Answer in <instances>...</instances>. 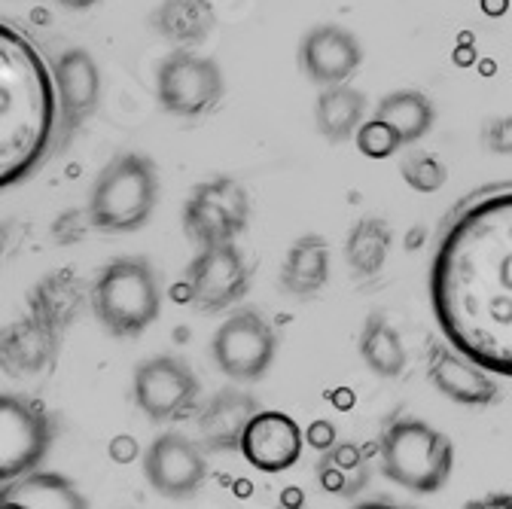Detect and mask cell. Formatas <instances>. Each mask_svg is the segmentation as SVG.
<instances>
[{
  "label": "cell",
  "instance_id": "cell-1",
  "mask_svg": "<svg viewBox=\"0 0 512 509\" xmlns=\"http://www.w3.org/2000/svg\"><path fill=\"white\" fill-rule=\"evenodd\" d=\"M430 305L448 345L512 378V189L448 223L430 266Z\"/></svg>",
  "mask_w": 512,
  "mask_h": 509
},
{
  "label": "cell",
  "instance_id": "cell-2",
  "mask_svg": "<svg viewBox=\"0 0 512 509\" xmlns=\"http://www.w3.org/2000/svg\"><path fill=\"white\" fill-rule=\"evenodd\" d=\"M58 125L52 68L19 28L0 22V193L46 162Z\"/></svg>",
  "mask_w": 512,
  "mask_h": 509
},
{
  "label": "cell",
  "instance_id": "cell-3",
  "mask_svg": "<svg viewBox=\"0 0 512 509\" xmlns=\"http://www.w3.org/2000/svg\"><path fill=\"white\" fill-rule=\"evenodd\" d=\"M92 308L101 327L119 339H138L162 314V287L144 257H119L92 284Z\"/></svg>",
  "mask_w": 512,
  "mask_h": 509
},
{
  "label": "cell",
  "instance_id": "cell-4",
  "mask_svg": "<svg viewBox=\"0 0 512 509\" xmlns=\"http://www.w3.org/2000/svg\"><path fill=\"white\" fill-rule=\"evenodd\" d=\"M159 205V171L141 153L116 156L95 180L86 217L101 232H138Z\"/></svg>",
  "mask_w": 512,
  "mask_h": 509
},
{
  "label": "cell",
  "instance_id": "cell-5",
  "mask_svg": "<svg viewBox=\"0 0 512 509\" xmlns=\"http://www.w3.org/2000/svg\"><path fill=\"white\" fill-rule=\"evenodd\" d=\"M381 473L415 494H436L455 467V445L418 418H400L381 433Z\"/></svg>",
  "mask_w": 512,
  "mask_h": 509
},
{
  "label": "cell",
  "instance_id": "cell-6",
  "mask_svg": "<svg viewBox=\"0 0 512 509\" xmlns=\"http://www.w3.org/2000/svg\"><path fill=\"white\" fill-rule=\"evenodd\" d=\"M278 354V333L266 321L263 311L241 308L217 327L211 339V357L214 366L229 375L232 381H260Z\"/></svg>",
  "mask_w": 512,
  "mask_h": 509
},
{
  "label": "cell",
  "instance_id": "cell-7",
  "mask_svg": "<svg viewBox=\"0 0 512 509\" xmlns=\"http://www.w3.org/2000/svg\"><path fill=\"white\" fill-rule=\"evenodd\" d=\"M223 71L214 58L174 49L156 68V98L174 116H202L214 110L223 98Z\"/></svg>",
  "mask_w": 512,
  "mask_h": 509
},
{
  "label": "cell",
  "instance_id": "cell-8",
  "mask_svg": "<svg viewBox=\"0 0 512 509\" xmlns=\"http://www.w3.org/2000/svg\"><path fill=\"white\" fill-rule=\"evenodd\" d=\"M250 220L247 189L232 177H211L192 186L183 205V229L199 247L235 241Z\"/></svg>",
  "mask_w": 512,
  "mask_h": 509
},
{
  "label": "cell",
  "instance_id": "cell-9",
  "mask_svg": "<svg viewBox=\"0 0 512 509\" xmlns=\"http://www.w3.org/2000/svg\"><path fill=\"white\" fill-rule=\"evenodd\" d=\"M52 436V421L40 406L0 394V485L34 473L49 455Z\"/></svg>",
  "mask_w": 512,
  "mask_h": 509
},
{
  "label": "cell",
  "instance_id": "cell-10",
  "mask_svg": "<svg viewBox=\"0 0 512 509\" xmlns=\"http://www.w3.org/2000/svg\"><path fill=\"white\" fill-rule=\"evenodd\" d=\"M135 403L138 409L156 421V424H168V421H180L186 418L199 403V378L180 357L171 354H159L144 360L135 369Z\"/></svg>",
  "mask_w": 512,
  "mask_h": 509
},
{
  "label": "cell",
  "instance_id": "cell-11",
  "mask_svg": "<svg viewBox=\"0 0 512 509\" xmlns=\"http://www.w3.org/2000/svg\"><path fill=\"white\" fill-rule=\"evenodd\" d=\"M250 287V269L235 241L199 247L186 269V302L205 314H217L244 299Z\"/></svg>",
  "mask_w": 512,
  "mask_h": 509
},
{
  "label": "cell",
  "instance_id": "cell-12",
  "mask_svg": "<svg viewBox=\"0 0 512 509\" xmlns=\"http://www.w3.org/2000/svg\"><path fill=\"white\" fill-rule=\"evenodd\" d=\"M144 476L159 497L186 500L208 479V461L199 442L183 433H162L144 452Z\"/></svg>",
  "mask_w": 512,
  "mask_h": 509
},
{
  "label": "cell",
  "instance_id": "cell-13",
  "mask_svg": "<svg viewBox=\"0 0 512 509\" xmlns=\"http://www.w3.org/2000/svg\"><path fill=\"white\" fill-rule=\"evenodd\" d=\"M302 449H305V430L287 412L278 409L256 412L238 445L244 461L260 473L290 470L293 464H299Z\"/></svg>",
  "mask_w": 512,
  "mask_h": 509
},
{
  "label": "cell",
  "instance_id": "cell-14",
  "mask_svg": "<svg viewBox=\"0 0 512 509\" xmlns=\"http://www.w3.org/2000/svg\"><path fill=\"white\" fill-rule=\"evenodd\" d=\"M363 61L360 40L342 25H314L299 43V68L317 86L348 83Z\"/></svg>",
  "mask_w": 512,
  "mask_h": 509
},
{
  "label": "cell",
  "instance_id": "cell-15",
  "mask_svg": "<svg viewBox=\"0 0 512 509\" xmlns=\"http://www.w3.org/2000/svg\"><path fill=\"white\" fill-rule=\"evenodd\" d=\"M52 80H55L61 125L68 132H74L101 104V71H98V61L92 58L89 49L74 46V49L61 52L55 58Z\"/></svg>",
  "mask_w": 512,
  "mask_h": 509
},
{
  "label": "cell",
  "instance_id": "cell-16",
  "mask_svg": "<svg viewBox=\"0 0 512 509\" xmlns=\"http://www.w3.org/2000/svg\"><path fill=\"white\" fill-rule=\"evenodd\" d=\"M427 378L433 381V388L452 403L461 406H491L500 397L497 381L491 378L488 369H482L479 363H473L470 357H464L458 348L448 345H433L430 348V360H427Z\"/></svg>",
  "mask_w": 512,
  "mask_h": 509
},
{
  "label": "cell",
  "instance_id": "cell-17",
  "mask_svg": "<svg viewBox=\"0 0 512 509\" xmlns=\"http://www.w3.org/2000/svg\"><path fill=\"white\" fill-rule=\"evenodd\" d=\"M260 412V403H256L250 394L235 391V388H223L217 391L199 412V436L202 445L211 452H232L241 445V436L250 424V418Z\"/></svg>",
  "mask_w": 512,
  "mask_h": 509
},
{
  "label": "cell",
  "instance_id": "cell-18",
  "mask_svg": "<svg viewBox=\"0 0 512 509\" xmlns=\"http://www.w3.org/2000/svg\"><path fill=\"white\" fill-rule=\"evenodd\" d=\"M330 281V244L324 235H299L281 263V287L296 299L314 296Z\"/></svg>",
  "mask_w": 512,
  "mask_h": 509
},
{
  "label": "cell",
  "instance_id": "cell-19",
  "mask_svg": "<svg viewBox=\"0 0 512 509\" xmlns=\"http://www.w3.org/2000/svg\"><path fill=\"white\" fill-rule=\"evenodd\" d=\"M150 25L168 43L189 49L211 37L217 25V13L211 7V0H162L150 16Z\"/></svg>",
  "mask_w": 512,
  "mask_h": 509
},
{
  "label": "cell",
  "instance_id": "cell-20",
  "mask_svg": "<svg viewBox=\"0 0 512 509\" xmlns=\"http://www.w3.org/2000/svg\"><path fill=\"white\" fill-rule=\"evenodd\" d=\"M0 494L13 500L19 509H89L86 494L61 473L34 470L16 482L0 485Z\"/></svg>",
  "mask_w": 512,
  "mask_h": 509
},
{
  "label": "cell",
  "instance_id": "cell-21",
  "mask_svg": "<svg viewBox=\"0 0 512 509\" xmlns=\"http://www.w3.org/2000/svg\"><path fill=\"white\" fill-rule=\"evenodd\" d=\"M366 95L348 83L324 86L314 104V125L317 132L333 144H342L357 135V129L366 122Z\"/></svg>",
  "mask_w": 512,
  "mask_h": 509
},
{
  "label": "cell",
  "instance_id": "cell-22",
  "mask_svg": "<svg viewBox=\"0 0 512 509\" xmlns=\"http://www.w3.org/2000/svg\"><path fill=\"white\" fill-rule=\"evenodd\" d=\"M372 116L381 119V122H388L391 129L403 138V144L409 147V144H418L433 129L436 110H433V101L424 92L400 89V92L384 95L375 104V113Z\"/></svg>",
  "mask_w": 512,
  "mask_h": 509
},
{
  "label": "cell",
  "instance_id": "cell-23",
  "mask_svg": "<svg viewBox=\"0 0 512 509\" xmlns=\"http://www.w3.org/2000/svg\"><path fill=\"white\" fill-rule=\"evenodd\" d=\"M391 226L381 217H363L351 226L345 238V260L354 278H375L391 253Z\"/></svg>",
  "mask_w": 512,
  "mask_h": 509
},
{
  "label": "cell",
  "instance_id": "cell-24",
  "mask_svg": "<svg viewBox=\"0 0 512 509\" xmlns=\"http://www.w3.org/2000/svg\"><path fill=\"white\" fill-rule=\"evenodd\" d=\"M360 357L381 378H397L406 369V360H409L406 345L381 311H372L366 317L363 333H360Z\"/></svg>",
  "mask_w": 512,
  "mask_h": 509
},
{
  "label": "cell",
  "instance_id": "cell-25",
  "mask_svg": "<svg viewBox=\"0 0 512 509\" xmlns=\"http://www.w3.org/2000/svg\"><path fill=\"white\" fill-rule=\"evenodd\" d=\"M400 174L415 189V193H424V196L427 193H436V189H442L445 186V177H448L445 165L436 156L424 153V150L409 153L403 159V165H400Z\"/></svg>",
  "mask_w": 512,
  "mask_h": 509
},
{
  "label": "cell",
  "instance_id": "cell-26",
  "mask_svg": "<svg viewBox=\"0 0 512 509\" xmlns=\"http://www.w3.org/2000/svg\"><path fill=\"white\" fill-rule=\"evenodd\" d=\"M357 150L366 156V159H391L394 153H400L406 144L403 138L391 129L388 122H381V119H366L360 129H357Z\"/></svg>",
  "mask_w": 512,
  "mask_h": 509
},
{
  "label": "cell",
  "instance_id": "cell-27",
  "mask_svg": "<svg viewBox=\"0 0 512 509\" xmlns=\"http://www.w3.org/2000/svg\"><path fill=\"white\" fill-rule=\"evenodd\" d=\"M482 144L497 156H512V116H491L482 125Z\"/></svg>",
  "mask_w": 512,
  "mask_h": 509
},
{
  "label": "cell",
  "instance_id": "cell-28",
  "mask_svg": "<svg viewBox=\"0 0 512 509\" xmlns=\"http://www.w3.org/2000/svg\"><path fill=\"white\" fill-rule=\"evenodd\" d=\"M305 442L311 445V449H317V452H330L333 445H336V424L327 421V418L311 421L308 430H305Z\"/></svg>",
  "mask_w": 512,
  "mask_h": 509
},
{
  "label": "cell",
  "instance_id": "cell-29",
  "mask_svg": "<svg viewBox=\"0 0 512 509\" xmlns=\"http://www.w3.org/2000/svg\"><path fill=\"white\" fill-rule=\"evenodd\" d=\"M107 455L113 458V464H122V467H125V464H135L138 455H141L138 439H135V436H128V433L113 436L110 445H107Z\"/></svg>",
  "mask_w": 512,
  "mask_h": 509
},
{
  "label": "cell",
  "instance_id": "cell-30",
  "mask_svg": "<svg viewBox=\"0 0 512 509\" xmlns=\"http://www.w3.org/2000/svg\"><path fill=\"white\" fill-rule=\"evenodd\" d=\"M324 461H330L333 467H339V470L351 473V470H357V467L363 464V455L357 452V445H339V442H336Z\"/></svg>",
  "mask_w": 512,
  "mask_h": 509
},
{
  "label": "cell",
  "instance_id": "cell-31",
  "mask_svg": "<svg viewBox=\"0 0 512 509\" xmlns=\"http://www.w3.org/2000/svg\"><path fill=\"white\" fill-rule=\"evenodd\" d=\"M320 464H324V467H320V485H324L330 494H342L345 488H351L348 485V473L345 470H339V467H333L330 461H320Z\"/></svg>",
  "mask_w": 512,
  "mask_h": 509
},
{
  "label": "cell",
  "instance_id": "cell-32",
  "mask_svg": "<svg viewBox=\"0 0 512 509\" xmlns=\"http://www.w3.org/2000/svg\"><path fill=\"white\" fill-rule=\"evenodd\" d=\"M461 509H512V494H485V497L467 500Z\"/></svg>",
  "mask_w": 512,
  "mask_h": 509
},
{
  "label": "cell",
  "instance_id": "cell-33",
  "mask_svg": "<svg viewBox=\"0 0 512 509\" xmlns=\"http://www.w3.org/2000/svg\"><path fill=\"white\" fill-rule=\"evenodd\" d=\"M284 506H305V494H302V488H296V485L284 488V491H281V509H284Z\"/></svg>",
  "mask_w": 512,
  "mask_h": 509
},
{
  "label": "cell",
  "instance_id": "cell-34",
  "mask_svg": "<svg viewBox=\"0 0 512 509\" xmlns=\"http://www.w3.org/2000/svg\"><path fill=\"white\" fill-rule=\"evenodd\" d=\"M354 509H409V506H400V503H388V500H369V503H360Z\"/></svg>",
  "mask_w": 512,
  "mask_h": 509
},
{
  "label": "cell",
  "instance_id": "cell-35",
  "mask_svg": "<svg viewBox=\"0 0 512 509\" xmlns=\"http://www.w3.org/2000/svg\"><path fill=\"white\" fill-rule=\"evenodd\" d=\"M61 7H68V10H89V7H95L98 0H58Z\"/></svg>",
  "mask_w": 512,
  "mask_h": 509
},
{
  "label": "cell",
  "instance_id": "cell-36",
  "mask_svg": "<svg viewBox=\"0 0 512 509\" xmlns=\"http://www.w3.org/2000/svg\"><path fill=\"white\" fill-rule=\"evenodd\" d=\"M336 403H339L342 409H348V406H351V394H348V388H342V391L336 394Z\"/></svg>",
  "mask_w": 512,
  "mask_h": 509
},
{
  "label": "cell",
  "instance_id": "cell-37",
  "mask_svg": "<svg viewBox=\"0 0 512 509\" xmlns=\"http://www.w3.org/2000/svg\"><path fill=\"white\" fill-rule=\"evenodd\" d=\"M238 494H241V497H247V494H250V482H244V479H241V482H238Z\"/></svg>",
  "mask_w": 512,
  "mask_h": 509
},
{
  "label": "cell",
  "instance_id": "cell-38",
  "mask_svg": "<svg viewBox=\"0 0 512 509\" xmlns=\"http://www.w3.org/2000/svg\"><path fill=\"white\" fill-rule=\"evenodd\" d=\"M284 509H305V506H284Z\"/></svg>",
  "mask_w": 512,
  "mask_h": 509
}]
</instances>
